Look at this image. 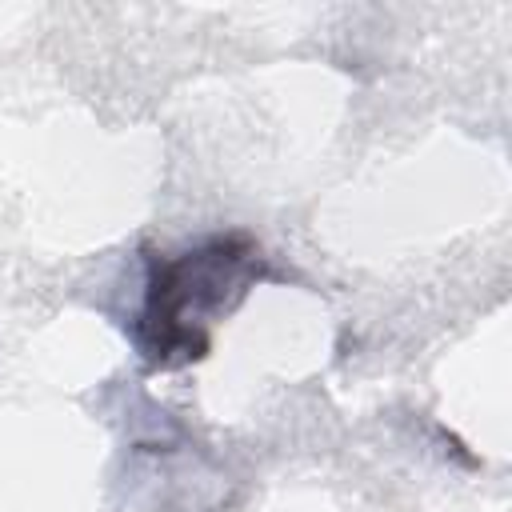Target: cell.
Returning a JSON list of instances; mask_svg holds the SVG:
<instances>
[{"label": "cell", "mask_w": 512, "mask_h": 512, "mask_svg": "<svg viewBox=\"0 0 512 512\" xmlns=\"http://www.w3.org/2000/svg\"><path fill=\"white\" fill-rule=\"evenodd\" d=\"M264 276L260 244L248 232H216L180 256H148L144 300L132 320V344L148 368H180L208 356L212 316Z\"/></svg>", "instance_id": "obj_1"}]
</instances>
